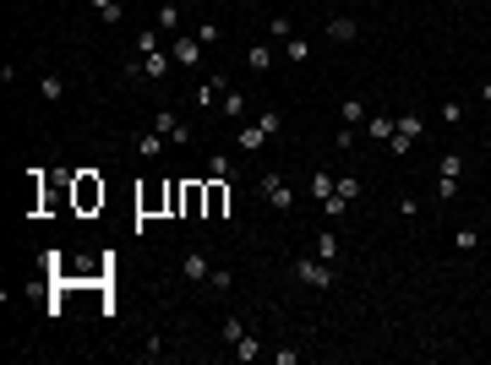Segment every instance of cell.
<instances>
[{"instance_id":"1","label":"cell","mask_w":491,"mask_h":365,"mask_svg":"<svg viewBox=\"0 0 491 365\" xmlns=\"http://www.w3.org/2000/svg\"><path fill=\"white\" fill-rule=\"evenodd\" d=\"M169 66H175V55H169V49H147V55H137V61L126 66V77H147V82H164V77H169Z\"/></svg>"},{"instance_id":"2","label":"cell","mask_w":491,"mask_h":365,"mask_svg":"<svg viewBox=\"0 0 491 365\" xmlns=\"http://www.w3.org/2000/svg\"><path fill=\"white\" fill-rule=\"evenodd\" d=\"M71 202H77V213L104 207V180L99 175H77V180H71Z\"/></svg>"},{"instance_id":"3","label":"cell","mask_w":491,"mask_h":365,"mask_svg":"<svg viewBox=\"0 0 491 365\" xmlns=\"http://www.w3.org/2000/svg\"><path fill=\"white\" fill-rule=\"evenodd\" d=\"M426 137V125H420V115H404V120H393V137H388V147L393 153H409V147Z\"/></svg>"},{"instance_id":"4","label":"cell","mask_w":491,"mask_h":365,"mask_svg":"<svg viewBox=\"0 0 491 365\" xmlns=\"http://www.w3.org/2000/svg\"><path fill=\"white\" fill-rule=\"evenodd\" d=\"M153 131H159L169 147H186V137H191V131H186V120L175 115V109H159V115H153Z\"/></svg>"},{"instance_id":"5","label":"cell","mask_w":491,"mask_h":365,"mask_svg":"<svg viewBox=\"0 0 491 365\" xmlns=\"http://www.w3.org/2000/svg\"><path fill=\"white\" fill-rule=\"evenodd\" d=\"M257 191H262V197L279 207V213H289V207H295V191H289L284 175H262V180H257Z\"/></svg>"},{"instance_id":"6","label":"cell","mask_w":491,"mask_h":365,"mask_svg":"<svg viewBox=\"0 0 491 365\" xmlns=\"http://www.w3.org/2000/svg\"><path fill=\"white\" fill-rule=\"evenodd\" d=\"M181 213L186 218H207V180H186L181 185Z\"/></svg>"},{"instance_id":"7","label":"cell","mask_w":491,"mask_h":365,"mask_svg":"<svg viewBox=\"0 0 491 365\" xmlns=\"http://www.w3.org/2000/svg\"><path fill=\"white\" fill-rule=\"evenodd\" d=\"M169 55H175V66H186V71H191V66L202 61V39H186V33H175V39H169Z\"/></svg>"},{"instance_id":"8","label":"cell","mask_w":491,"mask_h":365,"mask_svg":"<svg viewBox=\"0 0 491 365\" xmlns=\"http://www.w3.org/2000/svg\"><path fill=\"white\" fill-rule=\"evenodd\" d=\"M295 278L311 284V289H327V284H333V267H327L322 256H317V262H295Z\"/></svg>"},{"instance_id":"9","label":"cell","mask_w":491,"mask_h":365,"mask_svg":"<svg viewBox=\"0 0 491 365\" xmlns=\"http://www.w3.org/2000/svg\"><path fill=\"white\" fill-rule=\"evenodd\" d=\"M224 207H229V180L207 175V218H224Z\"/></svg>"},{"instance_id":"10","label":"cell","mask_w":491,"mask_h":365,"mask_svg":"<svg viewBox=\"0 0 491 365\" xmlns=\"http://www.w3.org/2000/svg\"><path fill=\"white\" fill-rule=\"evenodd\" d=\"M219 115H229V120H246V93H235L224 82V93H219Z\"/></svg>"},{"instance_id":"11","label":"cell","mask_w":491,"mask_h":365,"mask_svg":"<svg viewBox=\"0 0 491 365\" xmlns=\"http://www.w3.org/2000/svg\"><path fill=\"white\" fill-rule=\"evenodd\" d=\"M355 33H360V22H355V17H327V39L349 44V39H355Z\"/></svg>"},{"instance_id":"12","label":"cell","mask_w":491,"mask_h":365,"mask_svg":"<svg viewBox=\"0 0 491 365\" xmlns=\"http://www.w3.org/2000/svg\"><path fill=\"white\" fill-rule=\"evenodd\" d=\"M235 142H241L246 153H257V147L267 142V131H262V120H251V125H241V131H235Z\"/></svg>"},{"instance_id":"13","label":"cell","mask_w":491,"mask_h":365,"mask_svg":"<svg viewBox=\"0 0 491 365\" xmlns=\"http://www.w3.org/2000/svg\"><path fill=\"white\" fill-rule=\"evenodd\" d=\"M207 273H213V267H207L202 251H186V278H191V284H207Z\"/></svg>"},{"instance_id":"14","label":"cell","mask_w":491,"mask_h":365,"mask_svg":"<svg viewBox=\"0 0 491 365\" xmlns=\"http://www.w3.org/2000/svg\"><path fill=\"white\" fill-rule=\"evenodd\" d=\"M219 93H224V77H207L202 87H197V104H202V109H219Z\"/></svg>"},{"instance_id":"15","label":"cell","mask_w":491,"mask_h":365,"mask_svg":"<svg viewBox=\"0 0 491 365\" xmlns=\"http://www.w3.org/2000/svg\"><path fill=\"white\" fill-rule=\"evenodd\" d=\"M164 147H169V142H164L159 131H137V153H143V159H159Z\"/></svg>"},{"instance_id":"16","label":"cell","mask_w":491,"mask_h":365,"mask_svg":"<svg viewBox=\"0 0 491 365\" xmlns=\"http://www.w3.org/2000/svg\"><path fill=\"white\" fill-rule=\"evenodd\" d=\"M181 27V6L175 0H159V33H175Z\"/></svg>"},{"instance_id":"17","label":"cell","mask_w":491,"mask_h":365,"mask_svg":"<svg viewBox=\"0 0 491 365\" xmlns=\"http://www.w3.org/2000/svg\"><path fill=\"white\" fill-rule=\"evenodd\" d=\"M246 66H251V71H267V66H273V49H267V44H251V49H246Z\"/></svg>"},{"instance_id":"18","label":"cell","mask_w":491,"mask_h":365,"mask_svg":"<svg viewBox=\"0 0 491 365\" xmlns=\"http://www.w3.org/2000/svg\"><path fill=\"white\" fill-rule=\"evenodd\" d=\"M333 197L355 202V197H360V175H339V180H333Z\"/></svg>"},{"instance_id":"19","label":"cell","mask_w":491,"mask_h":365,"mask_svg":"<svg viewBox=\"0 0 491 365\" xmlns=\"http://www.w3.org/2000/svg\"><path fill=\"white\" fill-rule=\"evenodd\" d=\"M61 93H66L61 77H39V99H44V104H61Z\"/></svg>"},{"instance_id":"20","label":"cell","mask_w":491,"mask_h":365,"mask_svg":"<svg viewBox=\"0 0 491 365\" xmlns=\"http://www.w3.org/2000/svg\"><path fill=\"white\" fill-rule=\"evenodd\" d=\"M257 354H262V344H257L251 333H241V338H235V360H257Z\"/></svg>"},{"instance_id":"21","label":"cell","mask_w":491,"mask_h":365,"mask_svg":"<svg viewBox=\"0 0 491 365\" xmlns=\"http://www.w3.org/2000/svg\"><path fill=\"white\" fill-rule=\"evenodd\" d=\"M366 137L388 142V137H393V120H388V115H371V120H366Z\"/></svg>"},{"instance_id":"22","label":"cell","mask_w":491,"mask_h":365,"mask_svg":"<svg viewBox=\"0 0 491 365\" xmlns=\"http://www.w3.org/2000/svg\"><path fill=\"white\" fill-rule=\"evenodd\" d=\"M317 256H322V262H333V256H339V235H333V229H327V235H317Z\"/></svg>"},{"instance_id":"23","label":"cell","mask_w":491,"mask_h":365,"mask_svg":"<svg viewBox=\"0 0 491 365\" xmlns=\"http://www.w3.org/2000/svg\"><path fill=\"white\" fill-rule=\"evenodd\" d=\"M339 115H344V125H360V120H366V109H360V99H344V104H339Z\"/></svg>"},{"instance_id":"24","label":"cell","mask_w":491,"mask_h":365,"mask_svg":"<svg viewBox=\"0 0 491 365\" xmlns=\"http://www.w3.org/2000/svg\"><path fill=\"white\" fill-rule=\"evenodd\" d=\"M93 11H99L104 22H121L126 11H121V0H93Z\"/></svg>"},{"instance_id":"25","label":"cell","mask_w":491,"mask_h":365,"mask_svg":"<svg viewBox=\"0 0 491 365\" xmlns=\"http://www.w3.org/2000/svg\"><path fill=\"white\" fill-rule=\"evenodd\" d=\"M207 175H213V180H229V159L224 153H207Z\"/></svg>"},{"instance_id":"26","label":"cell","mask_w":491,"mask_h":365,"mask_svg":"<svg viewBox=\"0 0 491 365\" xmlns=\"http://www.w3.org/2000/svg\"><path fill=\"white\" fill-rule=\"evenodd\" d=\"M311 197L327 202V197H333V175H311Z\"/></svg>"},{"instance_id":"27","label":"cell","mask_w":491,"mask_h":365,"mask_svg":"<svg viewBox=\"0 0 491 365\" xmlns=\"http://www.w3.org/2000/svg\"><path fill=\"white\" fill-rule=\"evenodd\" d=\"M235 284V273H229V267H213V273H207V289H229Z\"/></svg>"},{"instance_id":"28","label":"cell","mask_w":491,"mask_h":365,"mask_svg":"<svg viewBox=\"0 0 491 365\" xmlns=\"http://www.w3.org/2000/svg\"><path fill=\"white\" fill-rule=\"evenodd\" d=\"M284 55H289V61H306L311 44H306V39H284Z\"/></svg>"},{"instance_id":"29","label":"cell","mask_w":491,"mask_h":365,"mask_svg":"<svg viewBox=\"0 0 491 365\" xmlns=\"http://www.w3.org/2000/svg\"><path fill=\"white\" fill-rule=\"evenodd\" d=\"M437 197H442V202H453V197H459V180H453V175H437Z\"/></svg>"},{"instance_id":"30","label":"cell","mask_w":491,"mask_h":365,"mask_svg":"<svg viewBox=\"0 0 491 365\" xmlns=\"http://www.w3.org/2000/svg\"><path fill=\"white\" fill-rule=\"evenodd\" d=\"M453 245H459V251H475V245H480V229H459V235H453Z\"/></svg>"},{"instance_id":"31","label":"cell","mask_w":491,"mask_h":365,"mask_svg":"<svg viewBox=\"0 0 491 365\" xmlns=\"http://www.w3.org/2000/svg\"><path fill=\"white\" fill-rule=\"evenodd\" d=\"M442 120L459 125V120H464V104H459V99H442Z\"/></svg>"},{"instance_id":"32","label":"cell","mask_w":491,"mask_h":365,"mask_svg":"<svg viewBox=\"0 0 491 365\" xmlns=\"http://www.w3.org/2000/svg\"><path fill=\"white\" fill-rule=\"evenodd\" d=\"M437 175H453V180H459V175H464V159H459V153H448V159H442V169H437Z\"/></svg>"},{"instance_id":"33","label":"cell","mask_w":491,"mask_h":365,"mask_svg":"<svg viewBox=\"0 0 491 365\" xmlns=\"http://www.w3.org/2000/svg\"><path fill=\"white\" fill-rule=\"evenodd\" d=\"M159 202H169V191H143V213H159Z\"/></svg>"},{"instance_id":"34","label":"cell","mask_w":491,"mask_h":365,"mask_svg":"<svg viewBox=\"0 0 491 365\" xmlns=\"http://www.w3.org/2000/svg\"><path fill=\"white\" fill-rule=\"evenodd\" d=\"M241 333H246V322H241V316H229V322H224V344H235Z\"/></svg>"},{"instance_id":"35","label":"cell","mask_w":491,"mask_h":365,"mask_svg":"<svg viewBox=\"0 0 491 365\" xmlns=\"http://www.w3.org/2000/svg\"><path fill=\"white\" fill-rule=\"evenodd\" d=\"M147 49H164L159 33H143V39H137V55H147Z\"/></svg>"},{"instance_id":"36","label":"cell","mask_w":491,"mask_h":365,"mask_svg":"<svg viewBox=\"0 0 491 365\" xmlns=\"http://www.w3.org/2000/svg\"><path fill=\"white\" fill-rule=\"evenodd\" d=\"M480 99H486V104H491V82H480Z\"/></svg>"},{"instance_id":"37","label":"cell","mask_w":491,"mask_h":365,"mask_svg":"<svg viewBox=\"0 0 491 365\" xmlns=\"http://www.w3.org/2000/svg\"><path fill=\"white\" fill-rule=\"evenodd\" d=\"M486 223H491V213H486Z\"/></svg>"}]
</instances>
